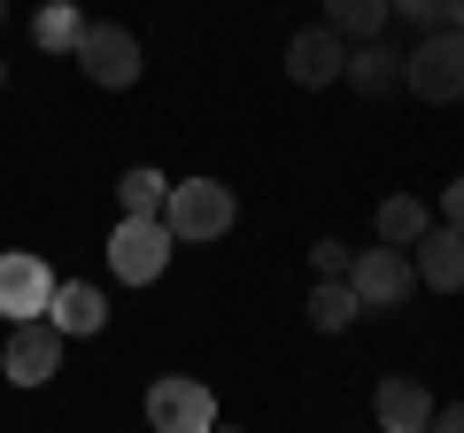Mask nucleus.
Masks as SVG:
<instances>
[{"mask_svg": "<svg viewBox=\"0 0 464 433\" xmlns=\"http://www.w3.org/2000/svg\"><path fill=\"white\" fill-rule=\"evenodd\" d=\"M341 85H356V93H395V85H402V54L380 47V39H364V47H348Z\"/></svg>", "mask_w": 464, "mask_h": 433, "instance_id": "obj_13", "label": "nucleus"}, {"mask_svg": "<svg viewBox=\"0 0 464 433\" xmlns=\"http://www.w3.org/2000/svg\"><path fill=\"white\" fill-rule=\"evenodd\" d=\"M402 85L418 101H464V32H426L411 54H402Z\"/></svg>", "mask_w": 464, "mask_h": 433, "instance_id": "obj_4", "label": "nucleus"}, {"mask_svg": "<svg viewBox=\"0 0 464 433\" xmlns=\"http://www.w3.org/2000/svg\"><path fill=\"white\" fill-rule=\"evenodd\" d=\"M426 433H464V402H449V410H433Z\"/></svg>", "mask_w": 464, "mask_h": 433, "instance_id": "obj_22", "label": "nucleus"}, {"mask_svg": "<svg viewBox=\"0 0 464 433\" xmlns=\"http://www.w3.org/2000/svg\"><path fill=\"white\" fill-rule=\"evenodd\" d=\"M163 225L179 248H201V240H225L240 225V201H232L225 178H170L163 194Z\"/></svg>", "mask_w": 464, "mask_h": 433, "instance_id": "obj_1", "label": "nucleus"}, {"mask_svg": "<svg viewBox=\"0 0 464 433\" xmlns=\"http://www.w3.org/2000/svg\"><path fill=\"white\" fill-rule=\"evenodd\" d=\"M170 248H179V240H170V225L163 216H116V233H109V271L124 286H155L170 271Z\"/></svg>", "mask_w": 464, "mask_h": 433, "instance_id": "obj_2", "label": "nucleus"}, {"mask_svg": "<svg viewBox=\"0 0 464 433\" xmlns=\"http://www.w3.org/2000/svg\"><path fill=\"white\" fill-rule=\"evenodd\" d=\"M411 271H418V286H433V294H464V233L433 225V233L411 248Z\"/></svg>", "mask_w": 464, "mask_h": 433, "instance_id": "obj_11", "label": "nucleus"}, {"mask_svg": "<svg viewBox=\"0 0 464 433\" xmlns=\"http://www.w3.org/2000/svg\"><path fill=\"white\" fill-rule=\"evenodd\" d=\"M148 426L155 433H209L217 426V395L201 380H186V371H163V380L148 387Z\"/></svg>", "mask_w": 464, "mask_h": 433, "instance_id": "obj_6", "label": "nucleus"}, {"mask_svg": "<svg viewBox=\"0 0 464 433\" xmlns=\"http://www.w3.org/2000/svg\"><path fill=\"white\" fill-rule=\"evenodd\" d=\"M387 16L418 24V32H441V24H449V0H387Z\"/></svg>", "mask_w": 464, "mask_h": 433, "instance_id": "obj_19", "label": "nucleus"}, {"mask_svg": "<svg viewBox=\"0 0 464 433\" xmlns=\"http://www.w3.org/2000/svg\"><path fill=\"white\" fill-rule=\"evenodd\" d=\"M433 225H449V233H464V178H449L441 186V216Z\"/></svg>", "mask_w": 464, "mask_h": 433, "instance_id": "obj_21", "label": "nucleus"}, {"mask_svg": "<svg viewBox=\"0 0 464 433\" xmlns=\"http://www.w3.org/2000/svg\"><path fill=\"white\" fill-rule=\"evenodd\" d=\"M418 286L411 255L402 248H356V264H348V294H356V310H402Z\"/></svg>", "mask_w": 464, "mask_h": 433, "instance_id": "obj_5", "label": "nucleus"}, {"mask_svg": "<svg viewBox=\"0 0 464 433\" xmlns=\"http://www.w3.org/2000/svg\"><path fill=\"white\" fill-rule=\"evenodd\" d=\"M348 264H356V248H341V240H317V248H310L317 279H348Z\"/></svg>", "mask_w": 464, "mask_h": 433, "instance_id": "obj_20", "label": "nucleus"}, {"mask_svg": "<svg viewBox=\"0 0 464 433\" xmlns=\"http://www.w3.org/2000/svg\"><path fill=\"white\" fill-rule=\"evenodd\" d=\"M47 294H54L47 255H32V248H8V255H0V317H8V325L47 317Z\"/></svg>", "mask_w": 464, "mask_h": 433, "instance_id": "obj_8", "label": "nucleus"}, {"mask_svg": "<svg viewBox=\"0 0 464 433\" xmlns=\"http://www.w3.org/2000/svg\"><path fill=\"white\" fill-rule=\"evenodd\" d=\"M209 433H240V426H225V418H217V426H209Z\"/></svg>", "mask_w": 464, "mask_h": 433, "instance_id": "obj_24", "label": "nucleus"}, {"mask_svg": "<svg viewBox=\"0 0 464 433\" xmlns=\"http://www.w3.org/2000/svg\"><path fill=\"white\" fill-rule=\"evenodd\" d=\"M0 24H8V0H0Z\"/></svg>", "mask_w": 464, "mask_h": 433, "instance_id": "obj_25", "label": "nucleus"}, {"mask_svg": "<svg viewBox=\"0 0 464 433\" xmlns=\"http://www.w3.org/2000/svg\"><path fill=\"white\" fill-rule=\"evenodd\" d=\"M78 70L101 85V93H132L140 70H148L140 32H124V24H85V32H78Z\"/></svg>", "mask_w": 464, "mask_h": 433, "instance_id": "obj_3", "label": "nucleus"}, {"mask_svg": "<svg viewBox=\"0 0 464 433\" xmlns=\"http://www.w3.org/2000/svg\"><path fill=\"white\" fill-rule=\"evenodd\" d=\"M372 410H380V433H426L441 402H433V387H426V380H380Z\"/></svg>", "mask_w": 464, "mask_h": 433, "instance_id": "obj_12", "label": "nucleus"}, {"mask_svg": "<svg viewBox=\"0 0 464 433\" xmlns=\"http://www.w3.org/2000/svg\"><path fill=\"white\" fill-rule=\"evenodd\" d=\"M341 63H348V47L325 32V24H310V32L286 39V78H295L302 93H325V85H341Z\"/></svg>", "mask_w": 464, "mask_h": 433, "instance_id": "obj_9", "label": "nucleus"}, {"mask_svg": "<svg viewBox=\"0 0 464 433\" xmlns=\"http://www.w3.org/2000/svg\"><path fill=\"white\" fill-rule=\"evenodd\" d=\"M325 32L341 47H364V39L387 32V0H325Z\"/></svg>", "mask_w": 464, "mask_h": 433, "instance_id": "obj_15", "label": "nucleus"}, {"mask_svg": "<svg viewBox=\"0 0 464 433\" xmlns=\"http://www.w3.org/2000/svg\"><path fill=\"white\" fill-rule=\"evenodd\" d=\"M426 233H433V209H426L418 194H387V201H380V248H402V255H411Z\"/></svg>", "mask_w": 464, "mask_h": 433, "instance_id": "obj_14", "label": "nucleus"}, {"mask_svg": "<svg viewBox=\"0 0 464 433\" xmlns=\"http://www.w3.org/2000/svg\"><path fill=\"white\" fill-rule=\"evenodd\" d=\"M78 32H85V16H78V0H47L32 16V39L47 54H78Z\"/></svg>", "mask_w": 464, "mask_h": 433, "instance_id": "obj_16", "label": "nucleus"}, {"mask_svg": "<svg viewBox=\"0 0 464 433\" xmlns=\"http://www.w3.org/2000/svg\"><path fill=\"white\" fill-rule=\"evenodd\" d=\"M47 325H54L63 341H93L101 325H109V294H101V286H85V279H54Z\"/></svg>", "mask_w": 464, "mask_h": 433, "instance_id": "obj_10", "label": "nucleus"}, {"mask_svg": "<svg viewBox=\"0 0 464 433\" xmlns=\"http://www.w3.org/2000/svg\"><path fill=\"white\" fill-rule=\"evenodd\" d=\"M356 317H364V310H356L348 279H317V286H310V325H317V333H348Z\"/></svg>", "mask_w": 464, "mask_h": 433, "instance_id": "obj_17", "label": "nucleus"}, {"mask_svg": "<svg viewBox=\"0 0 464 433\" xmlns=\"http://www.w3.org/2000/svg\"><path fill=\"white\" fill-rule=\"evenodd\" d=\"M163 194H170V178L163 170H124V178H116V201H124V216H163Z\"/></svg>", "mask_w": 464, "mask_h": 433, "instance_id": "obj_18", "label": "nucleus"}, {"mask_svg": "<svg viewBox=\"0 0 464 433\" xmlns=\"http://www.w3.org/2000/svg\"><path fill=\"white\" fill-rule=\"evenodd\" d=\"M449 32H464V0H449Z\"/></svg>", "mask_w": 464, "mask_h": 433, "instance_id": "obj_23", "label": "nucleus"}, {"mask_svg": "<svg viewBox=\"0 0 464 433\" xmlns=\"http://www.w3.org/2000/svg\"><path fill=\"white\" fill-rule=\"evenodd\" d=\"M54 371H63V333H54L47 317H32V325H8L0 380H8V387H47Z\"/></svg>", "mask_w": 464, "mask_h": 433, "instance_id": "obj_7", "label": "nucleus"}]
</instances>
